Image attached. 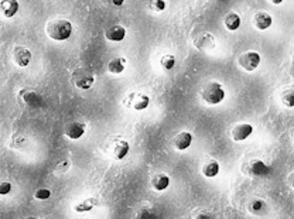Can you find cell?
Returning <instances> with one entry per match:
<instances>
[{"label":"cell","instance_id":"obj_32","mask_svg":"<svg viewBox=\"0 0 294 219\" xmlns=\"http://www.w3.org/2000/svg\"><path fill=\"white\" fill-rule=\"evenodd\" d=\"M109 3H111L112 6L120 7L122 5H125V0H109Z\"/></svg>","mask_w":294,"mask_h":219},{"label":"cell","instance_id":"obj_7","mask_svg":"<svg viewBox=\"0 0 294 219\" xmlns=\"http://www.w3.org/2000/svg\"><path fill=\"white\" fill-rule=\"evenodd\" d=\"M238 64L246 72H253L260 65V54L257 51H246L239 56Z\"/></svg>","mask_w":294,"mask_h":219},{"label":"cell","instance_id":"obj_3","mask_svg":"<svg viewBox=\"0 0 294 219\" xmlns=\"http://www.w3.org/2000/svg\"><path fill=\"white\" fill-rule=\"evenodd\" d=\"M244 174L253 177V178H264L272 174V169L260 158H249L242 166Z\"/></svg>","mask_w":294,"mask_h":219},{"label":"cell","instance_id":"obj_30","mask_svg":"<svg viewBox=\"0 0 294 219\" xmlns=\"http://www.w3.org/2000/svg\"><path fill=\"white\" fill-rule=\"evenodd\" d=\"M71 167V163H69L68 160H63V161H60V163L57 164V173H60V174H64V173H67Z\"/></svg>","mask_w":294,"mask_h":219},{"label":"cell","instance_id":"obj_19","mask_svg":"<svg viewBox=\"0 0 294 219\" xmlns=\"http://www.w3.org/2000/svg\"><path fill=\"white\" fill-rule=\"evenodd\" d=\"M170 181L171 180H170L169 175L164 174V173H158L151 178V187L158 193H162V191H166L170 187Z\"/></svg>","mask_w":294,"mask_h":219},{"label":"cell","instance_id":"obj_18","mask_svg":"<svg viewBox=\"0 0 294 219\" xmlns=\"http://www.w3.org/2000/svg\"><path fill=\"white\" fill-rule=\"evenodd\" d=\"M154 215V209L151 207V204L149 201H142L139 202L136 208H135V216L139 219L143 218H151Z\"/></svg>","mask_w":294,"mask_h":219},{"label":"cell","instance_id":"obj_9","mask_svg":"<svg viewBox=\"0 0 294 219\" xmlns=\"http://www.w3.org/2000/svg\"><path fill=\"white\" fill-rule=\"evenodd\" d=\"M193 44L197 50L200 51H211L215 47V37H213L211 33H201L197 37L193 40Z\"/></svg>","mask_w":294,"mask_h":219},{"label":"cell","instance_id":"obj_13","mask_svg":"<svg viewBox=\"0 0 294 219\" xmlns=\"http://www.w3.org/2000/svg\"><path fill=\"white\" fill-rule=\"evenodd\" d=\"M105 37L112 43H120L126 37V29L122 24H113L105 30Z\"/></svg>","mask_w":294,"mask_h":219},{"label":"cell","instance_id":"obj_20","mask_svg":"<svg viewBox=\"0 0 294 219\" xmlns=\"http://www.w3.org/2000/svg\"><path fill=\"white\" fill-rule=\"evenodd\" d=\"M224 24H225L226 30H229V32H236L239 27H240V24H242V19H240V16H239L238 13L231 12L225 16Z\"/></svg>","mask_w":294,"mask_h":219},{"label":"cell","instance_id":"obj_33","mask_svg":"<svg viewBox=\"0 0 294 219\" xmlns=\"http://www.w3.org/2000/svg\"><path fill=\"white\" fill-rule=\"evenodd\" d=\"M288 182H290V187L294 189V173L288 177Z\"/></svg>","mask_w":294,"mask_h":219},{"label":"cell","instance_id":"obj_1","mask_svg":"<svg viewBox=\"0 0 294 219\" xmlns=\"http://www.w3.org/2000/svg\"><path fill=\"white\" fill-rule=\"evenodd\" d=\"M47 36L54 41H65L72 34V23L67 19H54L47 23Z\"/></svg>","mask_w":294,"mask_h":219},{"label":"cell","instance_id":"obj_2","mask_svg":"<svg viewBox=\"0 0 294 219\" xmlns=\"http://www.w3.org/2000/svg\"><path fill=\"white\" fill-rule=\"evenodd\" d=\"M201 99L204 100L207 105H219L222 103L226 96V91L222 84L219 82H208L201 89Z\"/></svg>","mask_w":294,"mask_h":219},{"label":"cell","instance_id":"obj_22","mask_svg":"<svg viewBox=\"0 0 294 219\" xmlns=\"http://www.w3.org/2000/svg\"><path fill=\"white\" fill-rule=\"evenodd\" d=\"M99 205V200L98 198H87V200L81 201L78 202L75 205V212L78 213H85V212H91L95 207Z\"/></svg>","mask_w":294,"mask_h":219},{"label":"cell","instance_id":"obj_35","mask_svg":"<svg viewBox=\"0 0 294 219\" xmlns=\"http://www.w3.org/2000/svg\"><path fill=\"white\" fill-rule=\"evenodd\" d=\"M218 2H224V0H218Z\"/></svg>","mask_w":294,"mask_h":219},{"label":"cell","instance_id":"obj_24","mask_svg":"<svg viewBox=\"0 0 294 219\" xmlns=\"http://www.w3.org/2000/svg\"><path fill=\"white\" fill-rule=\"evenodd\" d=\"M280 100L286 107H294V88L284 89L280 95Z\"/></svg>","mask_w":294,"mask_h":219},{"label":"cell","instance_id":"obj_21","mask_svg":"<svg viewBox=\"0 0 294 219\" xmlns=\"http://www.w3.org/2000/svg\"><path fill=\"white\" fill-rule=\"evenodd\" d=\"M19 2L17 0H2L0 9L5 14V17H13L16 16V13L19 12Z\"/></svg>","mask_w":294,"mask_h":219},{"label":"cell","instance_id":"obj_10","mask_svg":"<svg viewBox=\"0 0 294 219\" xmlns=\"http://www.w3.org/2000/svg\"><path fill=\"white\" fill-rule=\"evenodd\" d=\"M252 133H253V126L251 123H238L232 127L231 136L233 142H244L249 136H252Z\"/></svg>","mask_w":294,"mask_h":219},{"label":"cell","instance_id":"obj_17","mask_svg":"<svg viewBox=\"0 0 294 219\" xmlns=\"http://www.w3.org/2000/svg\"><path fill=\"white\" fill-rule=\"evenodd\" d=\"M219 171H221V166L217 160H207L205 163L202 164V167H201V173L204 177H207V178H213V177H217L219 174Z\"/></svg>","mask_w":294,"mask_h":219},{"label":"cell","instance_id":"obj_26","mask_svg":"<svg viewBox=\"0 0 294 219\" xmlns=\"http://www.w3.org/2000/svg\"><path fill=\"white\" fill-rule=\"evenodd\" d=\"M166 7H167L166 0H150L149 2V9H150L151 12L162 13L166 10Z\"/></svg>","mask_w":294,"mask_h":219},{"label":"cell","instance_id":"obj_15","mask_svg":"<svg viewBox=\"0 0 294 219\" xmlns=\"http://www.w3.org/2000/svg\"><path fill=\"white\" fill-rule=\"evenodd\" d=\"M85 134V123L82 122H72L65 129V136L71 140H78Z\"/></svg>","mask_w":294,"mask_h":219},{"label":"cell","instance_id":"obj_25","mask_svg":"<svg viewBox=\"0 0 294 219\" xmlns=\"http://www.w3.org/2000/svg\"><path fill=\"white\" fill-rule=\"evenodd\" d=\"M160 65L164 71H171L175 65V57L173 54H166L160 58Z\"/></svg>","mask_w":294,"mask_h":219},{"label":"cell","instance_id":"obj_14","mask_svg":"<svg viewBox=\"0 0 294 219\" xmlns=\"http://www.w3.org/2000/svg\"><path fill=\"white\" fill-rule=\"evenodd\" d=\"M272 23H273V19H272V16L268 12H257L253 16V24L260 32H264V30L270 29Z\"/></svg>","mask_w":294,"mask_h":219},{"label":"cell","instance_id":"obj_34","mask_svg":"<svg viewBox=\"0 0 294 219\" xmlns=\"http://www.w3.org/2000/svg\"><path fill=\"white\" fill-rule=\"evenodd\" d=\"M270 3H273V5H282L284 0H269Z\"/></svg>","mask_w":294,"mask_h":219},{"label":"cell","instance_id":"obj_23","mask_svg":"<svg viewBox=\"0 0 294 219\" xmlns=\"http://www.w3.org/2000/svg\"><path fill=\"white\" fill-rule=\"evenodd\" d=\"M266 207V202L260 198H253L248 202V211L253 215H259Z\"/></svg>","mask_w":294,"mask_h":219},{"label":"cell","instance_id":"obj_31","mask_svg":"<svg viewBox=\"0 0 294 219\" xmlns=\"http://www.w3.org/2000/svg\"><path fill=\"white\" fill-rule=\"evenodd\" d=\"M12 191V182L3 181L0 184V195H7Z\"/></svg>","mask_w":294,"mask_h":219},{"label":"cell","instance_id":"obj_5","mask_svg":"<svg viewBox=\"0 0 294 219\" xmlns=\"http://www.w3.org/2000/svg\"><path fill=\"white\" fill-rule=\"evenodd\" d=\"M150 105V98L149 95L143 94V92H130L123 98V106L135 111V112H142L144 109H147Z\"/></svg>","mask_w":294,"mask_h":219},{"label":"cell","instance_id":"obj_28","mask_svg":"<svg viewBox=\"0 0 294 219\" xmlns=\"http://www.w3.org/2000/svg\"><path fill=\"white\" fill-rule=\"evenodd\" d=\"M51 197V191L48 188H38L37 191L34 193V198L40 201H45L48 200Z\"/></svg>","mask_w":294,"mask_h":219},{"label":"cell","instance_id":"obj_11","mask_svg":"<svg viewBox=\"0 0 294 219\" xmlns=\"http://www.w3.org/2000/svg\"><path fill=\"white\" fill-rule=\"evenodd\" d=\"M129 150H130V144L127 143L123 139H115L112 144V150H111V154L115 160H123L127 154H129Z\"/></svg>","mask_w":294,"mask_h":219},{"label":"cell","instance_id":"obj_8","mask_svg":"<svg viewBox=\"0 0 294 219\" xmlns=\"http://www.w3.org/2000/svg\"><path fill=\"white\" fill-rule=\"evenodd\" d=\"M13 61L20 68H25L30 61H32V51L29 50L24 45H16L12 51Z\"/></svg>","mask_w":294,"mask_h":219},{"label":"cell","instance_id":"obj_12","mask_svg":"<svg viewBox=\"0 0 294 219\" xmlns=\"http://www.w3.org/2000/svg\"><path fill=\"white\" fill-rule=\"evenodd\" d=\"M193 142H194V138L190 131H180L173 139V146L175 147V150L184 151L193 144Z\"/></svg>","mask_w":294,"mask_h":219},{"label":"cell","instance_id":"obj_4","mask_svg":"<svg viewBox=\"0 0 294 219\" xmlns=\"http://www.w3.org/2000/svg\"><path fill=\"white\" fill-rule=\"evenodd\" d=\"M72 84L75 88L81 89V91H88L91 89L95 84V74L88 68V67H78L75 71L72 72Z\"/></svg>","mask_w":294,"mask_h":219},{"label":"cell","instance_id":"obj_27","mask_svg":"<svg viewBox=\"0 0 294 219\" xmlns=\"http://www.w3.org/2000/svg\"><path fill=\"white\" fill-rule=\"evenodd\" d=\"M191 218L194 219H211L213 218L212 213L209 212V211H207V209H202V208H197V209H194V211H191Z\"/></svg>","mask_w":294,"mask_h":219},{"label":"cell","instance_id":"obj_16","mask_svg":"<svg viewBox=\"0 0 294 219\" xmlns=\"http://www.w3.org/2000/svg\"><path fill=\"white\" fill-rule=\"evenodd\" d=\"M126 65H127V60L125 57H115L108 64V71L113 75H119L126 69Z\"/></svg>","mask_w":294,"mask_h":219},{"label":"cell","instance_id":"obj_6","mask_svg":"<svg viewBox=\"0 0 294 219\" xmlns=\"http://www.w3.org/2000/svg\"><path fill=\"white\" fill-rule=\"evenodd\" d=\"M19 102L27 107H40L43 105V98L34 88H23L19 92Z\"/></svg>","mask_w":294,"mask_h":219},{"label":"cell","instance_id":"obj_29","mask_svg":"<svg viewBox=\"0 0 294 219\" xmlns=\"http://www.w3.org/2000/svg\"><path fill=\"white\" fill-rule=\"evenodd\" d=\"M24 143H25L24 136L16 134V136H13L12 140H10V147H12V149H20V147L24 146Z\"/></svg>","mask_w":294,"mask_h":219}]
</instances>
